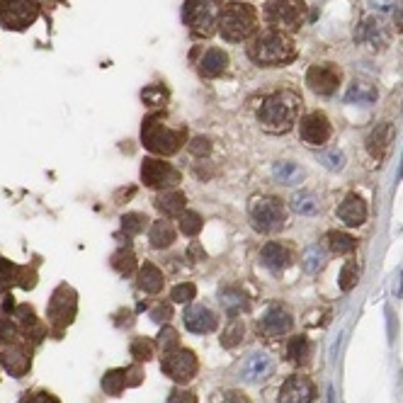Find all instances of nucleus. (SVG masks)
<instances>
[{"instance_id":"1","label":"nucleus","mask_w":403,"mask_h":403,"mask_svg":"<svg viewBox=\"0 0 403 403\" xmlns=\"http://www.w3.org/2000/svg\"><path fill=\"white\" fill-rule=\"evenodd\" d=\"M301 97L294 90H277L270 97H265L263 107L258 112V120L268 134H287L294 126L299 115Z\"/></svg>"},{"instance_id":"2","label":"nucleus","mask_w":403,"mask_h":403,"mask_svg":"<svg viewBox=\"0 0 403 403\" xmlns=\"http://www.w3.org/2000/svg\"><path fill=\"white\" fill-rule=\"evenodd\" d=\"M297 49H294V41L287 32L279 30H263L248 41V59L258 66H282L294 61Z\"/></svg>"},{"instance_id":"3","label":"nucleus","mask_w":403,"mask_h":403,"mask_svg":"<svg viewBox=\"0 0 403 403\" xmlns=\"http://www.w3.org/2000/svg\"><path fill=\"white\" fill-rule=\"evenodd\" d=\"M187 141V129H170L163 115H149L141 124V144L156 156H173Z\"/></svg>"},{"instance_id":"4","label":"nucleus","mask_w":403,"mask_h":403,"mask_svg":"<svg viewBox=\"0 0 403 403\" xmlns=\"http://www.w3.org/2000/svg\"><path fill=\"white\" fill-rule=\"evenodd\" d=\"M255 27H258V12L248 3H229V6L221 8L219 15V35L226 41H245L250 35H255Z\"/></svg>"},{"instance_id":"5","label":"nucleus","mask_w":403,"mask_h":403,"mask_svg":"<svg viewBox=\"0 0 403 403\" xmlns=\"http://www.w3.org/2000/svg\"><path fill=\"white\" fill-rule=\"evenodd\" d=\"M248 214L260 234H277L287 221V209L274 197H255L248 207Z\"/></svg>"},{"instance_id":"6","label":"nucleus","mask_w":403,"mask_h":403,"mask_svg":"<svg viewBox=\"0 0 403 403\" xmlns=\"http://www.w3.org/2000/svg\"><path fill=\"white\" fill-rule=\"evenodd\" d=\"M265 20L279 32H297L306 20V6L301 0H270Z\"/></svg>"},{"instance_id":"7","label":"nucleus","mask_w":403,"mask_h":403,"mask_svg":"<svg viewBox=\"0 0 403 403\" xmlns=\"http://www.w3.org/2000/svg\"><path fill=\"white\" fill-rule=\"evenodd\" d=\"M221 3L219 0H185L182 20L192 27L197 35H212L214 27L219 25Z\"/></svg>"},{"instance_id":"8","label":"nucleus","mask_w":403,"mask_h":403,"mask_svg":"<svg viewBox=\"0 0 403 403\" xmlns=\"http://www.w3.org/2000/svg\"><path fill=\"white\" fill-rule=\"evenodd\" d=\"M75 314H78V294L68 284H59L49 299V309H46V319L56 330H64L66 326L73 324Z\"/></svg>"},{"instance_id":"9","label":"nucleus","mask_w":403,"mask_h":403,"mask_svg":"<svg viewBox=\"0 0 403 403\" xmlns=\"http://www.w3.org/2000/svg\"><path fill=\"white\" fill-rule=\"evenodd\" d=\"M37 17H39L37 0H0V25L6 30H27L30 25H35Z\"/></svg>"},{"instance_id":"10","label":"nucleus","mask_w":403,"mask_h":403,"mask_svg":"<svg viewBox=\"0 0 403 403\" xmlns=\"http://www.w3.org/2000/svg\"><path fill=\"white\" fill-rule=\"evenodd\" d=\"M160 369H163L173 382L189 384L199 372V359L192 350L178 348V350H173V353L163 355V359H160Z\"/></svg>"},{"instance_id":"11","label":"nucleus","mask_w":403,"mask_h":403,"mask_svg":"<svg viewBox=\"0 0 403 403\" xmlns=\"http://www.w3.org/2000/svg\"><path fill=\"white\" fill-rule=\"evenodd\" d=\"M182 180V173L163 158H144L141 163V182L151 189H173Z\"/></svg>"},{"instance_id":"12","label":"nucleus","mask_w":403,"mask_h":403,"mask_svg":"<svg viewBox=\"0 0 403 403\" xmlns=\"http://www.w3.org/2000/svg\"><path fill=\"white\" fill-rule=\"evenodd\" d=\"M306 85L314 90L316 95H333L340 85V71L333 64H316L306 73Z\"/></svg>"},{"instance_id":"13","label":"nucleus","mask_w":403,"mask_h":403,"mask_svg":"<svg viewBox=\"0 0 403 403\" xmlns=\"http://www.w3.org/2000/svg\"><path fill=\"white\" fill-rule=\"evenodd\" d=\"M299 134L309 146H324L330 139V122L324 112H311L299 122Z\"/></svg>"},{"instance_id":"14","label":"nucleus","mask_w":403,"mask_h":403,"mask_svg":"<svg viewBox=\"0 0 403 403\" xmlns=\"http://www.w3.org/2000/svg\"><path fill=\"white\" fill-rule=\"evenodd\" d=\"M182 319H185V328H187L189 333H197V335L214 333L216 326H219L216 314L207 304H192L187 311H185Z\"/></svg>"},{"instance_id":"15","label":"nucleus","mask_w":403,"mask_h":403,"mask_svg":"<svg viewBox=\"0 0 403 403\" xmlns=\"http://www.w3.org/2000/svg\"><path fill=\"white\" fill-rule=\"evenodd\" d=\"M0 364L10 377H25L32 367V353L25 348V345L10 343L3 353H0Z\"/></svg>"},{"instance_id":"16","label":"nucleus","mask_w":403,"mask_h":403,"mask_svg":"<svg viewBox=\"0 0 403 403\" xmlns=\"http://www.w3.org/2000/svg\"><path fill=\"white\" fill-rule=\"evenodd\" d=\"M274 372V359L265 353H253L245 357V362L241 364V379L245 384H260L268 377H272Z\"/></svg>"},{"instance_id":"17","label":"nucleus","mask_w":403,"mask_h":403,"mask_svg":"<svg viewBox=\"0 0 403 403\" xmlns=\"http://www.w3.org/2000/svg\"><path fill=\"white\" fill-rule=\"evenodd\" d=\"M355 41L372 51H379L388 44V35L382 27V22L374 20V17H364L357 27H355Z\"/></svg>"},{"instance_id":"18","label":"nucleus","mask_w":403,"mask_h":403,"mask_svg":"<svg viewBox=\"0 0 403 403\" xmlns=\"http://www.w3.org/2000/svg\"><path fill=\"white\" fill-rule=\"evenodd\" d=\"M314 384L306 377H289L279 388V403H314Z\"/></svg>"},{"instance_id":"19","label":"nucleus","mask_w":403,"mask_h":403,"mask_svg":"<svg viewBox=\"0 0 403 403\" xmlns=\"http://www.w3.org/2000/svg\"><path fill=\"white\" fill-rule=\"evenodd\" d=\"M292 324L294 321L287 311L279 309V306H272V309L265 311V316L260 319L258 330L263 335H268V338H279V335H287L289 330H292Z\"/></svg>"},{"instance_id":"20","label":"nucleus","mask_w":403,"mask_h":403,"mask_svg":"<svg viewBox=\"0 0 403 403\" xmlns=\"http://www.w3.org/2000/svg\"><path fill=\"white\" fill-rule=\"evenodd\" d=\"M338 216L345 226H362L367 221V202L359 194H348L340 202Z\"/></svg>"},{"instance_id":"21","label":"nucleus","mask_w":403,"mask_h":403,"mask_svg":"<svg viewBox=\"0 0 403 403\" xmlns=\"http://www.w3.org/2000/svg\"><path fill=\"white\" fill-rule=\"evenodd\" d=\"M12 319H15V324L20 326L22 330H25L27 338H32V340H35V343H39V340H44L46 328L39 324V319H37L35 309H32L30 304H20V306H15V311H12Z\"/></svg>"},{"instance_id":"22","label":"nucleus","mask_w":403,"mask_h":403,"mask_svg":"<svg viewBox=\"0 0 403 403\" xmlns=\"http://www.w3.org/2000/svg\"><path fill=\"white\" fill-rule=\"evenodd\" d=\"M199 75L202 78H219V75L226 73V68H229V54L221 49H207L205 56L199 59Z\"/></svg>"},{"instance_id":"23","label":"nucleus","mask_w":403,"mask_h":403,"mask_svg":"<svg viewBox=\"0 0 403 403\" xmlns=\"http://www.w3.org/2000/svg\"><path fill=\"white\" fill-rule=\"evenodd\" d=\"M391 134H393L391 124H388V122H382V124L374 126L372 134L367 136V151L374 160H384V156H386V151H388V144H391Z\"/></svg>"},{"instance_id":"24","label":"nucleus","mask_w":403,"mask_h":403,"mask_svg":"<svg viewBox=\"0 0 403 403\" xmlns=\"http://www.w3.org/2000/svg\"><path fill=\"white\" fill-rule=\"evenodd\" d=\"M153 205L163 216H180L185 212V205H187V197L180 189H163L156 197Z\"/></svg>"},{"instance_id":"25","label":"nucleus","mask_w":403,"mask_h":403,"mask_svg":"<svg viewBox=\"0 0 403 403\" xmlns=\"http://www.w3.org/2000/svg\"><path fill=\"white\" fill-rule=\"evenodd\" d=\"M260 263L270 270V272H282L289 263H292V255L284 245L279 243H268L263 250H260Z\"/></svg>"},{"instance_id":"26","label":"nucleus","mask_w":403,"mask_h":403,"mask_svg":"<svg viewBox=\"0 0 403 403\" xmlns=\"http://www.w3.org/2000/svg\"><path fill=\"white\" fill-rule=\"evenodd\" d=\"M219 304H221V309H224L229 316H238L241 311H248L250 309L248 297H245V294L241 292V289H236V287L219 289Z\"/></svg>"},{"instance_id":"27","label":"nucleus","mask_w":403,"mask_h":403,"mask_svg":"<svg viewBox=\"0 0 403 403\" xmlns=\"http://www.w3.org/2000/svg\"><path fill=\"white\" fill-rule=\"evenodd\" d=\"M377 97H379L377 88H374L372 83H364V80H355V83L348 88V93H345V102H350V105H359V107L374 105Z\"/></svg>"},{"instance_id":"28","label":"nucleus","mask_w":403,"mask_h":403,"mask_svg":"<svg viewBox=\"0 0 403 403\" xmlns=\"http://www.w3.org/2000/svg\"><path fill=\"white\" fill-rule=\"evenodd\" d=\"M165 287V277L153 263H144L139 270V289L146 294H160Z\"/></svg>"},{"instance_id":"29","label":"nucleus","mask_w":403,"mask_h":403,"mask_svg":"<svg viewBox=\"0 0 403 403\" xmlns=\"http://www.w3.org/2000/svg\"><path fill=\"white\" fill-rule=\"evenodd\" d=\"M149 241L153 248L163 250V248H170L175 243V229L170 221L160 219V221H153L149 229Z\"/></svg>"},{"instance_id":"30","label":"nucleus","mask_w":403,"mask_h":403,"mask_svg":"<svg viewBox=\"0 0 403 403\" xmlns=\"http://www.w3.org/2000/svg\"><path fill=\"white\" fill-rule=\"evenodd\" d=\"M272 175L277 182L289 185V187H292V185H299L301 180H304V170L299 168V165L289 163V160H279V163H274Z\"/></svg>"},{"instance_id":"31","label":"nucleus","mask_w":403,"mask_h":403,"mask_svg":"<svg viewBox=\"0 0 403 403\" xmlns=\"http://www.w3.org/2000/svg\"><path fill=\"white\" fill-rule=\"evenodd\" d=\"M287 355H289V359H292V362L306 364V362H309V357H311L309 338H304V335H297V338H292V340H289V345H287Z\"/></svg>"},{"instance_id":"32","label":"nucleus","mask_w":403,"mask_h":403,"mask_svg":"<svg viewBox=\"0 0 403 403\" xmlns=\"http://www.w3.org/2000/svg\"><path fill=\"white\" fill-rule=\"evenodd\" d=\"M301 265H304V270L309 274H319L321 270H324L326 265V250L321 248L319 243L309 245V248L304 250V258H301Z\"/></svg>"},{"instance_id":"33","label":"nucleus","mask_w":403,"mask_h":403,"mask_svg":"<svg viewBox=\"0 0 403 403\" xmlns=\"http://www.w3.org/2000/svg\"><path fill=\"white\" fill-rule=\"evenodd\" d=\"M328 245H330V250H333V253L348 255V253H353V250L357 248V241H355L350 234H345V231H330V234H328Z\"/></svg>"},{"instance_id":"34","label":"nucleus","mask_w":403,"mask_h":403,"mask_svg":"<svg viewBox=\"0 0 403 403\" xmlns=\"http://www.w3.org/2000/svg\"><path fill=\"white\" fill-rule=\"evenodd\" d=\"M292 209L297 212V214L311 216L319 212V199H316V194H311V192H297L292 197Z\"/></svg>"},{"instance_id":"35","label":"nucleus","mask_w":403,"mask_h":403,"mask_svg":"<svg viewBox=\"0 0 403 403\" xmlns=\"http://www.w3.org/2000/svg\"><path fill=\"white\" fill-rule=\"evenodd\" d=\"M245 335V326L241 319H231L229 326L224 328V333H221V345L224 348H236V345H241V340H243Z\"/></svg>"},{"instance_id":"36","label":"nucleus","mask_w":403,"mask_h":403,"mask_svg":"<svg viewBox=\"0 0 403 403\" xmlns=\"http://www.w3.org/2000/svg\"><path fill=\"white\" fill-rule=\"evenodd\" d=\"M126 386V379H124V369H110L105 372L102 377V388H105L107 396H120Z\"/></svg>"},{"instance_id":"37","label":"nucleus","mask_w":403,"mask_h":403,"mask_svg":"<svg viewBox=\"0 0 403 403\" xmlns=\"http://www.w3.org/2000/svg\"><path fill=\"white\" fill-rule=\"evenodd\" d=\"M146 226H149V216L141 214V212H129V214L122 216V231H124L126 236L144 234Z\"/></svg>"},{"instance_id":"38","label":"nucleus","mask_w":403,"mask_h":403,"mask_svg":"<svg viewBox=\"0 0 403 403\" xmlns=\"http://www.w3.org/2000/svg\"><path fill=\"white\" fill-rule=\"evenodd\" d=\"M112 268H115L120 274H124V277H129V274L136 270V258H134V253H131L129 248L117 250V253L112 255Z\"/></svg>"},{"instance_id":"39","label":"nucleus","mask_w":403,"mask_h":403,"mask_svg":"<svg viewBox=\"0 0 403 403\" xmlns=\"http://www.w3.org/2000/svg\"><path fill=\"white\" fill-rule=\"evenodd\" d=\"M178 221H180V231H182L185 236H197L199 231H202V226H205L202 216L192 209H185L182 214L178 216Z\"/></svg>"},{"instance_id":"40","label":"nucleus","mask_w":403,"mask_h":403,"mask_svg":"<svg viewBox=\"0 0 403 403\" xmlns=\"http://www.w3.org/2000/svg\"><path fill=\"white\" fill-rule=\"evenodd\" d=\"M17 272H20V268L15 263L0 258V294H6L12 284H17Z\"/></svg>"},{"instance_id":"41","label":"nucleus","mask_w":403,"mask_h":403,"mask_svg":"<svg viewBox=\"0 0 403 403\" xmlns=\"http://www.w3.org/2000/svg\"><path fill=\"white\" fill-rule=\"evenodd\" d=\"M357 277H359L357 260H348V263L343 265V270H340V289H343V292H350V289H355V284H357Z\"/></svg>"},{"instance_id":"42","label":"nucleus","mask_w":403,"mask_h":403,"mask_svg":"<svg viewBox=\"0 0 403 403\" xmlns=\"http://www.w3.org/2000/svg\"><path fill=\"white\" fill-rule=\"evenodd\" d=\"M129 353L136 362H149V359L153 357V343L146 338H134L129 345Z\"/></svg>"},{"instance_id":"43","label":"nucleus","mask_w":403,"mask_h":403,"mask_svg":"<svg viewBox=\"0 0 403 403\" xmlns=\"http://www.w3.org/2000/svg\"><path fill=\"white\" fill-rule=\"evenodd\" d=\"M141 100H144L149 107H163L165 100H168V90L163 85H149V88L141 93Z\"/></svg>"},{"instance_id":"44","label":"nucleus","mask_w":403,"mask_h":403,"mask_svg":"<svg viewBox=\"0 0 403 403\" xmlns=\"http://www.w3.org/2000/svg\"><path fill=\"white\" fill-rule=\"evenodd\" d=\"M194 297H197V287H194L192 282L178 284V287H173V292H170V301H173V304H189Z\"/></svg>"},{"instance_id":"45","label":"nucleus","mask_w":403,"mask_h":403,"mask_svg":"<svg viewBox=\"0 0 403 403\" xmlns=\"http://www.w3.org/2000/svg\"><path fill=\"white\" fill-rule=\"evenodd\" d=\"M158 348L165 353H173V350L180 348V338H178V330L173 326H163V330L158 333Z\"/></svg>"},{"instance_id":"46","label":"nucleus","mask_w":403,"mask_h":403,"mask_svg":"<svg viewBox=\"0 0 403 403\" xmlns=\"http://www.w3.org/2000/svg\"><path fill=\"white\" fill-rule=\"evenodd\" d=\"M17 338H20V328H17L15 321L0 319V345L17 343Z\"/></svg>"},{"instance_id":"47","label":"nucleus","mask_w":403,"mask_h":403,"mask_svg":"<svg viewBox=\"0 0 403 403\" xmlns=\"http://www.w3.org/2000/svg\"><path fill=\"white\" fill-rule=\"evenodd\" d=\"M189 153L197 156V158H207V156L212 153V141L207 139V136H194V139L189 141Z\"/></svg>"},{"instance_id":"48","label":"nucleus","mask_w":403,"mask_h":403,"mask_svg":"<svg viewBox=\"0 0 403 403\" xmlns=\"http://www.w3.org/2000/svg\"><path fill=\"white\" fill-rule=\"evenodd\" d=\"M212 403H250V398L243 391H238V388H229L224 393H216L212 398Z\"/></svg>"},{"instance_id":"49","label":"nucleus","mask_w":403,"mask_h":403,"mask_svg":"<svg viewBox=\"0 0 403 403\" xmlns=\"http://www.w3.org/2000/svg\"><path fill=\"white\" fill-rule=\"evenodd\" d=\"M319 160L328 170H343V165H345V156L340 153V151H326V153L319 156Z\"/></svg>"},{"instance_id":"50","label":"nucleus","mask_w":403,"mask_h":403,"mask_svg":"<svg viewBox=\"0 0 403 403\" xmlns=\"http://www.w3.org/2000/svg\"><path fill=\"white\" fill-rule=\"evenodd\" d=\"M170 319H173V304L170 301H160L158 306L151 309V321H156V324H168Z\"/></svg>"},{"instance_id":"51","label":"nucleus","mask_w":403,"mask_h":403,"mask_svg":"<svg viewBox=\"0 0 403 403\" xmlns=\"http://www.w3.org/2000/svg\"><path fill=\"white\" fill-rule=\"evenodd\" d=\"M20 403H61V401L49 391H32V393H25Z\"/></svg>"},{"instance_id":"52","label":"nucleus","mask_w":403,"mask_h":403,"mask_svg":"<svg viewBox=\"0 0 403 403\" xmlns=\"http://www.w3.org/2000/svg\"><path fill=\"white\" fill-rule=\"evenodd\" d=\"M17 284H20L22 289H35L37 272L32 268H20V272H17Z\"/></svg>"},{"instance_id":"53","label":"nucleus","mask_w":403,"mask_h":403,"mask_svg":"<svg viewBox=\"0 0 403 403\" xmlns=\"http://www.w3.org/2000/svg\"><path fill=\"white\" fill-rule=\"evenodd\" d=\"M124 379H126V386H139L144 382V369L139 364H131V367H124Z\"/></svg>"},{"instance_id":"54","label":"nucleus","mask_w":403,"mask_h":403,"mask_svg":"<svg viewBox=\"0 0 403 403\" xmlns=\"http://www.w3.org/2000/svg\"><path fill=\"white\" fill-rule=\"evenodd\" d=\"M168 403H199V401H197V396H194L192 391H185V388H175V391H170Z\"/></svg>"},{"instance_id":"55","label":"nucleus","mask_w":403,"mask_h":403,"mask_svg":"<svg viewBox=\"0 0 403 403\" xmlns=\"http://www.w3.org/2000/svg\"><path fill=\"white\" fill-rule=\"evenodd\" d=\"M367 3L377 12H388L391 8H396V0H367Z\"/></svg>"},{"instance_id":"56","label":"nucleus","mask_w":403,"mask_h":403,"mask_svg":"<svg viewBox=\"0 0 403 403\" xmlns=\"http://www.w3.org/2000/svg\"><path fill=\"white\" fill-rule=\"evenodd\" d=\"M12 311H15V299H12V294H6V297H3V314L10 316Z\"/></svg>"},{"instance_id":"57","label":"nucleus","mask_w":403,"mask_h":403,"mask_svg":"<svg viewBox=\"0 0 403 403\" xmlns=\"http://www.w3.org/2000/svg\"><path fill=\"white\" fill-rule=\"evenodd\" d=\"M187 255H189V260H202L205 258V250H202V245L199 243H192L189 245V250H187Z\"/></svg>"},{"instance_id":"58","label":"nucleus","mask_w":403,"mask_h":403,"mask_svg":"<svg viewBox=\"0 0 403 403\" xmlns=\"http://www.w3.org/2000/svg\"><path fill=\"white\" fill-rule=\"evenodd\" d=\"M393 22H396V30L403 35V3L396 8V15H393Z\"/></svg>"}]
</instances>
